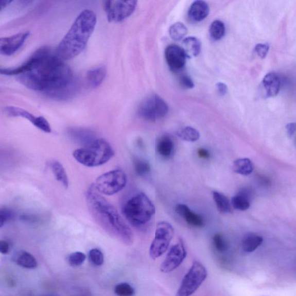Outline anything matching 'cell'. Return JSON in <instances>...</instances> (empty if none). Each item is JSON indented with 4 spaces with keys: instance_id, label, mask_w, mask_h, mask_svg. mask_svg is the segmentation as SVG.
Listing matches in <instances>:
<instances>
[{
    "instance_id": "e0dca14e",
    "label": "cell",
    "mask_w": 296,
    "mask_h": 296,
    "mask_svg": "<svg viewBox=\"0 0 296 296\" xmlns=\"http://www.w3.org/2000/svg\"><path fill=\"white\" fill-rule=\"evenodd\" d=\"M263 85L269 97H274L278 95L280 90V79L276 74L271 73L266 75L263 81Z\"/></svg>"
},
{
    "instance_id": "d6986e66",
    "label": "cell",
    "mask_w": 296,
    "mask_h": 296,
    "mask_svg": "<svg viewBox=\"0 0 296 296\" xmlns=\"http://www.w3.org/2000/svg\"><path fill=\"white\" fill-rule=\"evenodd\" d=\"M201 48V42L195 37H188L183 40L182 48L187 58H191L198 56Z\"/></svg>"
},
{
    "instance_id": "8d00e7d4",
    "label": "cell",
    "mask_w": 296,
    "mask_h": 296,
    "mask_svg": "<svg viewBox=\"0 0 296 296\" xmlns=\"http://www.w3.org/2000/svg\"><path fill=\"white\" fill-rule=\"evenodd\" d=\"M269 46L267 44H259L255 46V50L258 56L262 59L265 58L269 53Z\"/></svg>"
},
{
    "instance_id": "277c9868",
    "label": "cell",
    "mask_w": 296,
    "mask_h": 296,
    "mask_svg": "<svg viewBox=\"0 0 296 296\" xmlns=\"http://www.w3.org/2000/svg\"><path fill=\"white\" fill-rule=\"evenodd\" d=\"M110 144L102 138H96L83 148L75 150L73 157L84 166L95 167L103 165L114 156Z\"/></svg>"
},
{
    "instance_id": "2e32d148",
    "label": "cell",
    "mask_w": 296,
    "mask_h": 296,
    "mask_svg": "<svg viewBox=\"0 0 296 296\" xmlns=\"http://www.w3.org/2000/svg\"><path fill=\"white\" fill-rule=\"evenodd\" d=\"M210 7L207 3L204 1H196L191 5L188 11V15L191 20L200 22L208 16Z\"/></svg>"
},
{
    "instance_id": "7c38bea8",
    "label": "cell",
    "mask_w": 296,
    "mask_h": 296,
    "mask_svg": "<svg viewBox=\"0 0 296 296\" xmlns=\"http://www.w3.org/2000/svg\"><path fill=\"white\" fill-rule=\"evenodd\" d=\"M4 111L9 116L23 117L30 121L36 128L43 131L44 132L51 133V129L49 122L43 116L36 117L24 109L13 106L5 107Z\"/></svg>"
},
{
    "instance_id": "d590c367",
    "label": "cell",
    "mask_w": 296,
    "mask_h": 296,
    "mask_svg": "<svg viewBox=\"0 0 296 296\" xmlns=\"http://www.w3.org/2000/svg\"><path fill=\"white\" fill-rule=\"evenodd\" d=\"M15 214L10 209L2 208L0 210V228H2L5 224L11 221L14 218Z\"/></svg>"
},
{
    "instance_id": "4316f807",
    "label": "cell",
    "mask_w": 296,
    "mask_h": 296,
    "mask_svg": "<svg viewBox=\"0 0 296 296\" xmlns=\"http://www.w3.org/2000/svg\"><path fill=\"white\" fill-rule=\"evenodd\" d=\"M69 133L73 137L76 138L79 142L85 144L86 145L96 138L92 131L85 129L74 128L69 130Z\"/></svg>"
},
{
    "instance_id": "ab89813d",
    "label": "cell",
    "mask_w": 296,
    "mask_h": 296,
    "mask_svg": "<svg viewBox=\"0 0 296 296\" xmlns=\"http://www.w3.org/2000/svg\"><path fill=\"white\" fill-rule=\"evenodd\" d=\"M197 154L200 158L203 159H208L211 156L208 150L203 148H201L197 150Z\"/></svg>"
},
{
    "instance_id": "d6a6232c",
    "label": "cell",
    "mask_w": 296,
    "mask_h": 296,
    "mask_svg": "<svg viewBox=\"0 0 296 296\" xmlns=\"http://www.w3.org/2000/svg\"><path fill=\"white\" fill-rule=\"evenodd\" d=\"M114 292L118 296H133L135 294V290L132 286L125 283L117 285Z\"/></svg>"
},
{
    "instance_id": "f35d334b",
    "label": "cell",
    "mask_w": 296,
    "mask_h": 296,
    "mask_svg": "<svg viewBox=\"0 0 296 296\" xmlns=\"http://www.w3.org/2000/svg\"><path fill=\"white\" fill-rule=\"evenodd\" d=\"M217 91L220 96H225L228 92V88L225 83L219 82L217 84Z\"/></svg>"
},
{
    "instance_id": "7bdbcfd3",
    "label": "cell",
    "mask_w": 296,
    "mask_h": 296,
    "mask_svg": "<svg viewBox=\"0 0 296 296\" xmlns=\"http://www.w3.org/2000/svg\"><path fill=\"white\" fill-rule=\"evenodd\" d=\"M12 3V1H9V0H2L1 1V10H3V9L6 8L7 6H8L9 4H10Z\"/></svg>"
},
{
    "instance_id": "44dd1931",
    "label": "cell",
    "mask_w": 296,
    "mask_h": 296,
    "mask_svg": "<svg viewBox=\"0 0 296 296\" xmlns=\"http://www.w3.org/2000/svg\"><path fill=\"white\" fill-rule=\"evenodd\" d=\"M158 153L164 158H170L175 150V144L168 136H163L158 140L156 145Z\"/></svg>"
},
{
    "instance_id": "b9f144b4",
    "label": "cell",
    "mask_w": 296,
    "mask_h": 296,
    "mask_svg": "<svg viewBox=\"0 0 296 296\" xmlns=\"http://www.w3.org/2000/svg\"><path fill=\"white\" fill-rule=\"evenodd\" d=\"M286 128L287 130V133L289 137H292L296 130V124H289L286 126Z\"/></svg>"
},
{
    "instance_id": "4fadbf2b",
    "label": "cell",
    "mask_w": 296,
    "mask_h": 296,
    "mask_svg": "<svg viewBox=\"0 0 296 296\" xmlns=\"http://www.w3.org/2000/svg\"><path fill=\"white\" fill-rule=\"evenodd\" d=\"M30 36L29 31L22 32L0 39V53L5 56H11L16 53L25 43Z\"/></svg>"
},
{
    "instance_id": "5bb4252c",
    "label": "cell",
    "mask_w": 296,
    "mask_h": 296,
    "mask_svg": "<svg viewBox=\"0 0 296 296\" xmlns=\"http://www.w3.org/2000/svg\"><path fill=\"white\" fill-rule=\"evenodd\" d=\"M165 58L168 66L173 71H178L184 67L187 57L181 47L171 45L165 50Z\"/></svg>"
},
{
    "instance_id": "3957f363",
    "label": "cell",
    "mask_w": 296,
    "mask_h": 296,
    "mask_svg": "<svg viewBox=\"0 0 296 296\" xmlns=\"http://www.w3.org/2000/svg\"><path fill=\"white\" fill-rule=\"evenodd\" d=\"M96 22V13L90 9L80 13L67 34L60 41L56 55L60 59L67 60L81 54L95 30Z\"/></svg>"
},
{
    "instance_id": "5b68a950",
    "label": "cell",
    "mask_w": 296,
    "mask_h": 296,
    "mask_svg": "<svg viewBox=\"0 0 296 296\" xmlns=\"http://www.w3.org/2000/svg\"><path fill=\"white\" fill-rule=\"evenodd\" d=\"M122 213L131 225L139 228L151 220L156 208L149 197L142 192L126 202Z\"/></svg>"
},
{
    "instance_id": "4dcf8cb0",
    "label": "cell",
    "mask_w": 296,
    "mask_h": 296,
    "mask_svg": "<svg viewBox=\"0 0 296 296\" xmlns=\"http://www.w3.org/2000/svg\"><path fill=\"white\" fill-rule=\"evenodd\" d=\"M134 170L139 176L144 177L150 173L151 168L149 163L141 159H135L134 161Z\"/></svg>"
},
{
    "instance_id": "e575fe53",
    "label": "cell",
    "mask_w": 296,
    "mask_h": 296,
    "mask_svg": "<svg viewBox=\"0 0 296 296\" xmlns=\"http://www.w3.org/2000/svg\"><path fill=\"white\" fill-rule=\"evenodd\" d=\"M213 243L216 250L219 252H224L228 250V243L221 234H216L214 235Z\"/></svg>"
},
{
    "instance_id": "52a82bcc",
    "label": "cell",
    "mask_w": 296,
    "mask_h": 296,
    "mask_svg": "<svg viewBox=\"0 0 296 296\" xmlns=\"http://www.w3.org/2000/svg\"><path fill=\"white\" fill-rule=\"evenodd\" d=\"M127 184V177L124 171L117 169L97 178L95 185L102 195L112 196L123 190Z\"/></svg>"
},
{
    "instance_id": "30bf717a",
    "label": "cell",
    "mask_w": 296,
    "mask_h": 296,
    "mask_svg": "<svg viewBox=\"0 0 296 296\" xmlns=\"http://www.w3.org/2000/svg\"><path fill=\"white\" fill-rule=\"evenodd\" d=\"M136 1H105L104 8L108 20L120 22L132 15L137 7Z\"/></svg>"
},
{
    "instance_id": "ffe728a7",
    "label": "cell",
    "mask_w": 296,
    "mask_h": 296,
    "mask_svg": "<svg viewBox=\"0 0 296 296\" xmlns=\"http://www.w3.org/2000/svg\"><path fill=\"white\" fill-rule=\"evenodd\" d=\"M14 261L19 266L25 269H33L38 266L34 256L26 251H20L14 256Z\"/></svg>"
},
{
    "instance_id": "603a6c76",
    "label": "cell",
    "mask_w": 296,
    "mask_h": 296,
    "mask_svg": "<svg viewBox=\"0 0 296 296\" xmlns=\"http://www.w3.org/2000/svg\"><path fill=\"white\" fill-rule=\"evenodd\" d=\"M263 242V238L254 233H249L243 237L242 241V247L243 251L251 253L255 251L260 247Z\"/></svg>"
},
{
    "instance_id": "74e56055",
    "label": "cell",
    "mask_w": 296,
    "mask_h": 296,
    "mask_svg": "<svg viewBox=\"0 0 296 296\" xmlns=\"http://www.w3.org/2000/svg\"><path fill=\"white\" fill-rule=\"evenodd\" d=\"M182 85L187 89H193L195 87V84L193 80L187 75H183L180 79Z\"/></svg>"
},
{
    "instance_id": "9a60e30c",
    "label": "cell",
    "mask_w": 296,
    "mask_h": 296,
    "mask_svg": "<svg viewBox=\"0 0 296 296\" xmlns=\"http://www.w3.org/2000/svg\"><path fill=\"white\" fill-rule=\"evenodd\" d=\"M176 211L178 215L184 219L187 224L196 228H201L204 225L203 217L192 211L185 204H180L176 206Z\"/></svg>"
},
{
    "instance_id": "836d02e7",
    "label": "cell",
    "mask_w": 296,
    "mask_h": 296,
    "mask_svg": "<svg viewBox=\"0 0 296 296\" xmlns=\"http://www.w3.org/2000/svg\"><path fill=\"white\" fill-rule=\"evenodd\" d=\"M86 256L82 252H76L72 253L68 257L69 264L73 267H77L83 264Z\"/></svg>"
},
{
    "instance_id": "9c48e42d",
    "label": "cell",
    "mask_w": 296,
    "mask_h": 296,
    "mask_svg": "<svg viewBox=\"0 0 296 296\" xmlns=\"http://www.w3.org/2000/svg\"><path fill=\"white\" fill-rule=\"evenodd\" d=\"M168 112L167 103L157 95H152L145 98L138 108V115L150 121L163 118Z\"/></svg>"
},
{
    "instance_id": "7a4b0ae2",
    "label": "cell",
    "mask_w": 296,
    "mask_h": 296,
    "mask_svg": "<svg viewBox=\"0 0 296 296\" xmlns=\"http://www.w3.org/2000/svg\"><path fill=\"white\" fill-rule=\"evenodd\" d=\"M88 207L96 223L112 236L126 245L134 241V235L118 211L96 189L95 185L89 187L86 194Z\"/></svg>"
},
{
    "instance_id": "f546056e",
    "label": "cell",
    "mask_w": 296,
    "mask_h": 296,
    "mask_svg": "<svg viewBox=\"0 0 296 296\" xmlns=\"http://www.w3.org/2000/svg\"><path fill=\"white\" fill-rule=\"evenodd\" d=\"M210 34L215 41L222 39L225 34V26L220 21L216 20L212 23L210 27Z\"/></svg>"
},
{
    "instance_id": "7402d4cb",
    "label": "cell",
    "mask_w": 296,
    "mask_h": 296,
    "mask_svg": "<svg viewBox=\"0 0 296 296\" xmlns=\"http://www.w3.org/2000/svg\"><path fill=\"white\" fill-rule=\"evenodd\" d=\"M49 166L56 180L62 184L65 188H68L69 186L68 178L62 163L58 161H51L49 162Z\"/></svg>"
},
{
    "instance_id": "484cf974",
    "label": "cell",
    "mask_w": 296,
    "mask_h": 296,
    "mask_svg": "<svg viewBox=\"0 0 296 296\" xmlns=\"http://www.w3.org/2000/svg\"><path fill=\"white\" fill-rule=\"evenodd\" d=\"M213 198L220 213L223 214L231 213V203L227 196L221 193L214 191Z\"/></svg>"
},
{
    "instance_id": "83f0119b",
    "label": "cell",
    "mask_w": 296,
    "mask_h": 296,
    "mask_svg": "<svg viewBox=\"0 0 296 296\" xmlns=\"http://www.w3.org/2000/svg\"><path fill=\"white\" fill-rule=\"evenodd\" d=\"M177 135L181 140L191 143L197 142L200 137L199 131L190 126L185 127L178 131Z\"/></svg>"
},
{
    "instance_id": "f1b7e54d",
    "label": "cell",
    "mask_w": 296,
    "mask_h": 296,
    "mask_svg": "<svg viewBox=\"0 0 296 296\" xmlns=\"http://www.w3.org/2000/svg\"><path fill=\"white\" fill-rule=\"evenodd\" d=\"M187 29L186 26L181 22H177L172 25L169 29V34L175 41H180L186 36Z\"/></svg>"
},
{
    "instance_id": "1f68e13d",
    "label": "cell",
    "mask_w": 296,
    "mask_h": 296,
    "mask_svg": "<svg viewBox=\"0 0 296 296\" xmlns=\"http://www.w3.org/2000/svg\"><path fill=\"white\" fill-rule=\"evenodd\" d=\"M89 259L92 264L95 266H101L105 262V256L98 249H92L89 252Z\"/></svg>"
},
{
    "instance_id": "cb8c5ba5",
    "label": "cell",
    "mask_w": 296,
    "mask_h": 296,
    "mask_svg": "<svg viewBox=\"0 0 296 296\" xmlns=\"http://www.w3.org/2000/svg\"><path fill=\"white\" fill-rule=\"evenodd\" d=\"M233 169L238 175L247 176L252 173L254 170V166L250 159L242 158L234 162Z\"/></svg>"
},
{
    "instance_id": "6da1fadb",
    "label": "cell",
    "mask_w": 296,
    "mask_h": 296,
    "mask_svg": "<svg viewBox=\"0 0 296 296\" xmlns=\"http://www.w3.org/2000/svg\"><path fill=\"white\" fill-rule=\"evenodd\" d=\"M0 72L10 76L16 75L18 81L26 88L59 99L72 97L78 88L71 68L46 47L38 49L20 66L1 68Z\"/></svg>"
},
{
    "instance_id": "d4e9b609",
    "label": "cell",
    "mask_w": 296,
    "mask_h": 296,
    "mask_svg": "<svg viewBox=\"0 0 296 296\" xmlns=\"http://www.w3.org/2000/svg\"><path fill=\"white\" fill-rule=\"evenodd\" d=\"M231 204L235 209L239 211H246L250 207V195L247 190H242L234 196Z\"/></svg>"
},
{
    "instance_id": "8992f818",
    "label": "cell",
    "mask_w": 296,
    "mask_h": 296,
    "mask_svg": "<svg viewBox=\"0 0 296 296\" xmlns=\"http://www.w3.org/2000/svg\"><path fill=\"white\" fill-rule=\"evenodd\" d=\"M206 268L198 261H195L183 279L176 296H191L200 287L207 277Z\"/></svg>"
},
{
    "instance_id": "8fae6325",
    "label": "cell",
    "mask_w": 296,
    "mask_h": 296,
    "mask_svg": "<svg viewBox=\"0 0 296 296\" xmlns=\"http://www.w3.org/2000/svg\"><path fill=\"white\" fill-rule=\"evenodd\" d=\"M186 251L182 240L173 246L169 250L165 260L161 266V270L164 273H168L179 267L186 257Z\"/></svg>"
},
{
    "instance_id": "ba28073f",
    "label": "cell",
    "mask_w": 296,
    "mask_h": 296,
    "mask_svg": "<svg viewBox=\"0 0 296 296\" xmlns=\"http://www.w3.org/2000/svg\"><path fill=\"white\" fill-rule=\"evenodd\" d=\"M175 234L172 225L167 222L158 223L155 236L149 249V255L153 260H156L165 253Z\"/></svg>"
},
{
    "instance_id": "ac0fdd59",
    "label": "cell",
    "mask_w": 296,
    "mask_h": 296,
    "mask_svg": "<svg viewBox=\"0 0 296 296\" xmlns=\"http://www.w3.org/2000/svg\"><path fill=\"white\" fill-rule=\"evenodd\" d=\"M107 75V68L104 65L89 70L86 74V81L89 86L96 88L104 81Z\"/></svg>"
},
{
    "instance_id": "60d3db41",
    "label": "cell",
    "mask_w": 296,
    "mask_h": 296,
    "mask_svg": "<svg viewBox=\"0 0 296 296\" xmlns=\"http://www.w3.org/2000/svg\"><path fill=\"white\" fill-rule=\"evenodd\" d=\"M9 251V244L6 240L0 241V252L3 255H6Z\"/></svg>"
}]
</instances>
